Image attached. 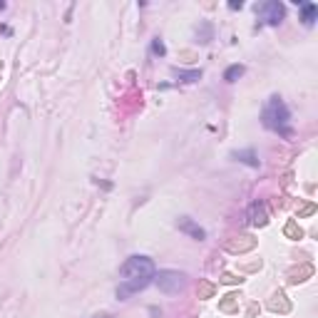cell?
<instances>
[{
    "label": "cell",
    "instance_id": "obj_9",
    "mask_svg": "<svg viewBox=\"0 0 318 318\" xmlns=\"http://www.w3.org/2000/svg\"><path fill=\"white\" fill-rule=\"evenodd\" d=\"M241 72H244V67H239V65H234V67H229V70H226V75H224V77H226L229 82H234V80H236V77H239Z\"/></svg>",
    "mask_w": 318,
    "mask_h": 318
},
{
    "label": "cell",
    "instance_id": "obj_8",
    "mask_svg": "<svg viewBox=\"0 0 318 318\" xmlns=\"http://www.w3.org/2000/svg\"><path fill=\"white\" fill-rule=\"evenodd\" d=\"M236 159H241V162H246L251 167H258V159L254 157V152H236Z\"/></svg>",
    "mask_w": 318,
    "mask_h": 318
},
{
    "label": "cell",
    "instance_id": "obj_6",
    "mask_svg": "<svg viewBox=\"0 0 318 318\" xmlns=\"http://www.w3.org/2000/svg\"><path fill=\"white\" fill-rule=\"evenodd\" d=\"M298 5H301V10H303V18H301V20H303L306 25H313V20H316V13H318V8L313 5V3H298Z\"/></svg>",
    "mask_w": 318,
    "mask_h": 318
},
{
    "label": "cell",
    "instance_id": "obj_1",
    "mask_svg": "<svg viewBox=\"0 0 318 318\" xmlns=\"http://www.w3.org/2000/svg\"><path fill=\"white\" fill-rule=\"evenodd\" d=\"M120 286H117V298H129L132 293L142 291L149 286V281L154 278V263L147 256H129L120 268Z\"/></svg>",
    "mask_w": 318,
    "mask_h": 318
},
{
    "label": "cell",
    "instance_id": "obj_5",
    "mask_svg": "<svg viewBox=\"0 0 318 318\" xmlns=\"http://www.w3.org/2000/svg\"><path fill=\"white\" fill-rule=\"evenodd\" d=\"M179 229H182V231H187V234H191L194 239H204V229H201V226H196V224H194L191 219H187V216H184V219H179Z\"/></svg>",
    "mask_w": 318,
    "mask_h": 318
},
{
    "label": "cell",
    "instance_id": "obj_10",
    "mask_svg": "<svg viewBox=\"0 0 318 318\" xmlns=\"http://www.w3.org/2000/svg\"><path fill=\"white\" fill-rule=\"evenodd\" d=\"M152 50H154V53H159V55H164V45H162L159 40H157V43L152 45Z\"/></svg>",
    "mask_w": 318,
    "mask_h": 318
},
{
    "label": "cell",
    "instance_id": "obj_2",
    "mask_svg": "<svg viewBox=\"0 0 318 318\" xmlns=\"http://www.w3.org/2000/svg\"><path fill=\"white\" fill-rule=\"evenodd\" d=\"M261 120H263L266 127L278 132V134H288L291 132V112H288V107L283 105L281 97H271L266 102V107L261 112Z\"/></svg>",
    "mask_w": 318,
    "mask_h": 318
},
{
    "label": "cell",
    "instance_id": "obj_7",
    "mask_svg": "<svg viewBox=\"0 0 318 318\" xmlns=\"http://www.w3.org/2000/svg\"><path fill=\"white\" fill-rule=\"evenodd\" d=\"M249 216H251L254 224H266V206H263V204H251Z\"/></svg>",
    "mask_w": 318,
    "mask_h": 318
},
{
    "label": "cell",
    "instance_id": "obj_11",
    "mask_svg": "<svg viewBox=\"0 0 318 318\" xmlns=\"http://www.w3.org/2000/svg\"><path fill=\"white\" fill-rule=\"evenodd\" d=\"M95 318H110V316H95Z\"/></svg>",
    "mask_w": 318,
    "mask_h": 318
},
{
    "label": "cell",
    "instance_id": "obj_3",
    "mask_svg": "<svg viewBox=\"0 0 318 318\" xmlns=\"http://www.w3.org/2000/svg\"><path fill=\"white\" fill-rule=\"evenodd\" d=\"M157 286H159V291H164V293H177V291L184 286V276H182L179 271H159Z\"/></svg>",
    "mask_w": 318,
    "mask_h": 318
},
{
    "label": "cell",
    "instance_id": "obj_4",
    "mask_svg": "<svg viewBox=\"0 0 318 318\" xmlns=\"http://www.w3.org/2000/svg\"><path fill=\"white\" fill-rule=\"evenodd\" d=\"M258 13H261V18H263L268 25H278L281 18H283V8H281V3H263V5L258 8Z\"/></svg>",
    "mask_w": 318,
    "mask_h": 318
}]
</instances>
